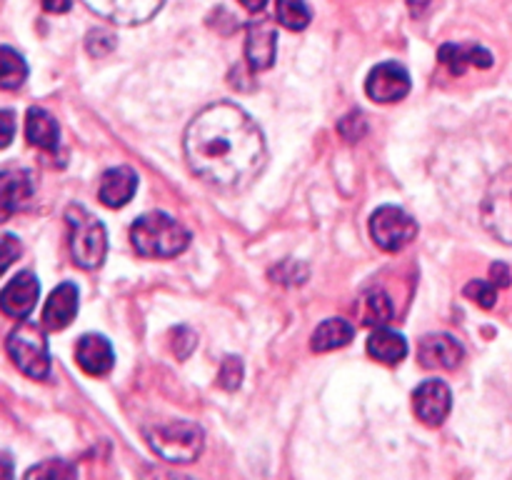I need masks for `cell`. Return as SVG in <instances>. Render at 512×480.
Returning <instances> with one entry per match:
<instances>
[{"instance_id": "6da1fadb", "label": "cell", "mask_w": 512, "mask_h": 480, "mask_svg": "<svg viewBox=\"0 0 512 480\" xmlns=\"http://www.w3.org/2000/svg\"><path fill=\"white\" fill-rule=\"evenodd\" d=\"M185 158L195 175L223 190L253 183L268 163L260 125L233 103L200 110L185 130Z\"/></svg>"}, {"instance_id": "7a4b0ae2", "label": "cell", "mask_w": 512, "mask_h": 480, "mask_svg": "<svg viewBox=\"0 0 512 480\" xmlns=\"http://www.w3.org/2000/svg\"><path fill=\"white\" fill-rule=\"evenodd\" d=\"M130 243L143 258H175L190 245V233L168 213H145L130 228Z\"/></svg>"}, {"instance_id": "3957f363", "label": "cell", "mask_w": 512, "mask_h": 480, "mask_svg": "<svg viewBox=\"0 0 512 480\" xmlns=\"http://www.w3.org/2000/svg\"><path fill=\"white\" fill-rule=\"evenodd\" d=\"M150 450L168 463H193L205 448V433L193 420H160L143 428Z\"/></svg>"}, {"instance_id": "277c9868", "label": "cell", "mask_w": 512, "mask_h": 480, "mask_svg": "<svg viewBox=\"0 0 512 480\" xmlns=\"http://www.w3.org/2000/svg\"><path fill=\"white\" fill-rule=\"evenodd\" d=\"M70 230V255L73 263L83 270H95L108 255V233L105 225L83 205H70L65 210Z\"/></svg>"}, {"instance_id": "5b68a950", "label": "cell", "mask_w": 512, "mask_h": 480, "mask_svg": "<svg viewBox=\"0 0 512 480\" xmlns=\"http://www.w3.org/2000/svg\"><path fill=\"white\" fill-rule=\"evenodd\" d=\"M5 353L13 360L15 368L33 380L48 378L50 373V350L45 333L35 323H20L10 330L5 340Z\"/></svg>"}, {"instance_id": "8992f818", "label": "cell", "mask_w": 512, "mask_h": 480, "mask_svg": "<svg viewBox=\"0 0 512 480\" xmlns=\"http://www.w3.org/2000/svg\"><path fill=\"white\" fill-rule=\"evenodd\" d=\"M480 220L493 238L512 245V165L490 180L480 205Z\"/></svg>"}, {"instance_id": "52a82bcc", "label": "cell", "mask_w": 512, "mask_h": 480, "mask_svg": "<svg viewBox=\"0 0 512 480\" xmlns=\"http://www.w3.org/2000/svg\"><path fill=\"white\" fill-rule=\"evenodd\" d=\"M415 235H418V223L395 205H383L370 215V238L385 253H398L413 243Z\"/></svg>"}, {"instance_id": "ba28073f", "label": "cell", "mask_w": 512, "mask_h": 480, "mask_svg": "<svg viewBox=\"0 0 512 480\" xmlns=\"http://www.w3.org/2000/svg\"><path fill=\"white\" fill-rule=\"evenodd\" d=\"M365 93L375 103H398L410 93V73L400 63H380L365 78Z\"/></svg>"}, {"instance_id": "9c48e42d", "label": "cell", "mask_w": 512, "mask_h": 480, "mask_svg": "<svg viewBox=\"0 0 512 480\" xmlns=\"http://www.w3.org/2000/svg\"><path fill=\"white\" fill-rule=\"evenodd\" d=\"M453 408V393L443 380H425L413 390V410L425 425L438 428Z\"/></svg>"}, {"instance_id": "30bf717a", "label": "cell", "mask_w": 512, "mask_h": 480, "mask_svg": "<svg viewBox=\"0 0 512 480\" xmlns=\"http://www.w3.org/2000/svg\"><path fill=\"white\" fill-rule=\"evenodd\" d=\"M93 13L118 25H140L153 18L165 0H83Z\"/></svg>"}, {"instance_id": "8fae6325", "label": "cell", "mask_w": 512, "mask_h": 480, "mask_svg": "<svg viewBox=\"0 0 512 480\" xmlns=\"http://www.w3.org/2000/svg\"><path fill=\"white\" fill-rule=\"evenodd\" d=\"M38 295H40V283L30 270L25 273H18L13 280H8L0 293V308L8 318L15 320H25L33 308L38 305Z\"/></svg>"}, {"instance_id": "7c38bea8", "label": "cell", "mask_w": 512, "mask_h": 480, "mask_svg": "<svg viewBox=\"0 0 512 480\" xmlns=\"http://www.w3.org/2000/svg\"><path fill=\"white\" fill-rule=\"evenodd\" d=\"M463 358V345L448 333H430L418 345V360L428 370H455Z\"/></svg>"}, {"instance_id": "4fadbf2b", "label": "cell", "mask_w": 512, "mask_h": 480, "mask_svg": "<svg viewBox=\"0 0 512 480\" xmlns=\"http://www.w3.org/2000/svg\"><path fill=\"white\" fill-rule=\"evenodd\" d=\"M278 53V35L268 20H253L245 35V58L253 70H268Z\"/></svg>"}, {"instance_id": "5bb4252c", "label": "cell", "mask_w": 512, "mask_h": 480, "mask_svg": "<svg viewBox=\"0 0 512 480\" xmlns=\"http://www.w3.org/2000/svg\"><path fill=\"white\" fill-rule=\"evenodd\" d=\"M75 360H78L83 373L93 375V378H103L115 365L113 345H110V340L105 335L88 333L80 338L78 348H75Z\"/></svg>"}, {"instance_id": "9a60e30c", "label": "cell", "mask_w": 512, "mask_h": 480, "mask_svg": "<svg viewBox=\"0 0 512 480\" xmlns=\"http://www.w3.org/2000/svg\"><path fill=\"white\" fill-rule=\"evenodd\" d=\"M438 60L453 75H465L468 73L470 65H473V68H480V70L493 68V53L478 43H468V45L445 43L443 48L438 50Z\"/></svg>"}, {"instance_id": "2e32d148", "label": "cell", "mask_w": 512, "mask_h": 480, "mask_svg": "<svg viewBox=\"0 0 512 480\" xmlns=\"http://www.w3.org/2000/svg\"><path fill=\"white\" fill-rule=\"evenodd\" d=\"M78 315V288L73 283H60L50 293L43 308L45 330H65Z\"/></svg>"}, {"instance_id": "e0dca14e", "label": "cell", "mask_w": 512, "mask_h": 480, "mask_svg": "<svg viewBox=\"0 0 512 480\" xmlns=\"http://www.w3.org/2000/svg\"><path fill=\"white\" fill-rule=\"evenodd\" d=\"M135 190H138V175H135V170L128 168V165H118V168H110L103 173L98 198L108 208H123L125 203H130Z\"/></svg>"}, {"instance_id": "ac0fdd59", "label": "cell", "mask_w": 512, "mask_h": 480, "mask_svg": "<svg viewBox=\"0 0 512 480\" xmlns=\"http://www.w3.org/2000/svg\"><path fill=\"white\" fill-rule=\"evenodd\" d=\"M25 138H28V143L33 148L53 153V150H58L60 143V128L48 110L33 105L28 110V115H25Z\"/></svg>"}, {"instance_id": "d6986e66", "label": "cell", "mask_w": 512, "mask_h": 480, "mask_svg": "<svg viewBox=\"0 0 512 480\" xmlns=\"http://www.w3.org/2000/svg\"><path fill=\"white\" fill-rule=\"evenodd\" d=\"M33 195V180L25 170H3L0 175V200H3V220L13 213L15 208L25 203Z\"/></svg>"}, {"instance_id": "ffe728a7", "label": "cell", "mask_w": 512, "mask_h": 480, "mask_svg": "<svg viewBox=\"0 0 512 480\" xmlns=\"http://www.w3.org/2000/svg\"><path fill=\"white\" fill-rule=\"evenodd\" d=\"M368 355L380 363L395 365L408 355V340L395 330L375 328V333L368 338Z\"/></svg>"}, {"instance_id": "44dd1931", "label": "cell", "mask_w": 512, "mask_h": 480, "mask_svg": "<svg viewBox=\"0 0 512 480\" xmlns=\"http://www.w3.org/2000/svg\"><path fill=\"white\" fill-rule=\"evenodd\" d=\"M355 330L348 320L343 318H328L325 323H320L315 328L313 338H310V348L315 353H330V350H338L343 345H348L353 340Z\"/></svg>"}, {"instance_id": "7402d4cb", "label": "cell", "mask_w": 512, "mask_h": 480, "mask_svg": "<svg viewBox=\"0 0 512 480\" xmlns=\"http://www.w3.org/2000/svg\"><path fill=\"white\" fill-rule=\"evenodd\" d=\"M28 78V65H25L23 55L15 53L10 45L0 48V88L15 90L25 83Z\"/></svg>"}, {"instance_id": "603a6c76", "label": "cell", "mask_w": 512, "mask_h": 480, "mask_svg": "<svg viewBox=\"0 0 512 480\" xmlns=\"http://www.w3.org/2000/svg\"><path fill=\"white\" fill-rule=\"evenodd\" d=\"M393 320V303L385 293H370L363 300V325L368 328H385Z\"/></svg>"}, {"instance_id": "cb8c5ba5", "label": "cell", "mask_w": 512, "mask_h": 480, "mask_svg": "<svg viewBox=\"0 0 512 480\" xmlns=\"http://www.w3.org/2000/svg\"><path fill=\"white\" fill-rule=\"evenodd\" d=\"M275 13H278V23L288 30L308 28L310 18H313L305 0H278Z\"/></svg>"}, {"instance_id": "d4e9b609", "label": "cell", "mask_w": 512, "mask_h": 480, "mask_svg": "<svg viewBox=\"0 0 512 480\" xmlns=\"http://www.w3.org/2000/svg\"><path fill=\"white\" fill-rule=\"evenodd\" d=\"M463 293L465 298L473 300L475 305L490 310L495 305V300H498V285H495L493 280H470V283L465 285Z\"/></svg>"}, {"instance_id": "484cf974", "label": "cell", "mask_w": 512, "mask_h": 480, "mask_svg": "<svg viewBox=\"0 0 512 480\" xmlns=\"http://www.w3.org/2000/svg\"><path fill=\"white\" fill-rule=\"evenodd\" d=\"M115 48V35L105 28L90 30L88 38H85V50H88L93 58H105L108 53H113Z\"/></svg>"}, {"instance_id": "4316f807", "label": "cell", "mask_w": 512, "mask_h": 480, "mask_svg": "<svg viewBox=\"0 0 512 480\" xmlns=\"http://www.w3.org/2000/svg\"><path fill=\"white\" fill-rule=\"evenodd\" d=\"M218 383L223 385L225 390H235L243 383V360L230 355V358L223 360V368L218 373Z\"/></svg>"}, {"instance_id": "83f0119b", "label": "cell", "mask_w": 512, "mask_h": 480, "mask_svg": "<svg viewBox=\"0 0 512 480\" xmlns=\"http://www.w3.org/2000/svg\"><path fill=\"white\" fill-rule=\"evenodd\" d=\"M75 468H70L63 460H48L43 465H35L25 473V478H73Z\"/></svg>"}, {"instance_id": "f1b7e54d", "label": "cell", "mask_w": 512, "mask_h": 480, "mask_svg": "<svg viewBox=\"0 0 512 480\" xmlns=\"http://www.w3.org/2000/svg\"><path fill=\"white\" fill-rule=\"evenodd\" d=\"M338 133L343 135L348 143H355V140H360L365 133H368V123H365V115L363 113L345 115V118L338 123Z\"/></svg>"}, {"instance_id": "f546056e", "label": "cell", "mask_w": 512, "mask_h": 480, "mask_svg": "<svg viewBox=\"0 0 512 480\" xmlns=\"http://www.w3.org/2000/svg\"><path fill=\"white\" fill-rule=\"evenodd\" d=\"M195 348V333L188 328H175L173 330V353L178 355L180 360L188 358Z\"/></svg>"}, {"instance_id": "4dcf8cb0", "label": "cell", "mask_w": 512, "mask_h": 480, "mask_svg": "<svg viewBox=\"0 0 512 480\" xmlns=\"http://www.w3.org/2000/svg\"><path fill=\"white\" fill-rule=\"evenodd\" d=\"M18 255H20V243L15 240V235L5 233L3 235V270H8L10 263H13Z\"/></svg>"}, {"instance_id": "1f68e13d", "label": "cell", "mask_w": 512, "mask_h": 480, "mask_svg": "<svg viewBox=\"0 0 512 480\" xmlns=\"http://www.w3.org/2000/svg\"><path fill=\"white\" fill-rule=\"evenodd\" d=\"M490 280H493V283L498 285V288H508L510 280H512L508 265H503V263H493V265H490Z\"/></svg>"}, {"instance_id": "d6a6232c", "label": "cell", "mask_w": 512, "mask_h": 480, "mask_svg": "<svg viewBox=\"0 0 512 480\" xmlns=\"http://www.w3.org/2000/svg\"><path fill=\"white\" fill-rule=\"evenodd\" d=\"M0 118H3V125H5V135H3V148H8L10 140H13V130H15V123H13V110H3L0 113Z\"/></svg>"}, {"instance_id": "836d02e7", "label": "cell", "mask_w": 512, "mask_h": 480, "mask_svg": "<svg viewBox=\"0 0 512 480\" xmlns=\"http://www.w3.org/2000/svg\"><path fill=\"white\" fill-rule=\"evenodd\" d=\"M40 5H43L48 13H68L73 0H40Z\"/></svg>"}, {"instance_id": "e575fe53", "label": "cell", "mask_w": 512, "mask_h": 480, "mask_svg": "<svg viewBox=\"0 0 512 480\" xmlns=\"http://www.w3.org/2000/svg\"><path fill=\"white\" fill-rule=\"evenodd\" d=\"M240 3H243V8L250 10V13H260V10L265 8V3H268V0H240Z\"/></svg>"}, {"instance_id": "d590c367", "label": "cell", "mask_w": 512, "mask_h": 480, "mask_svg": "<svg viewBox=\"0 0 512 480\" xmlns=\"http://www.w3.org/2000/svg\"><path fill=\"white\" fill-rule=\"evenodd\" d=\"M428 3H430V0H408V5H410V10H413V15L425 13Z\"/></svg>"}]
</instances>
